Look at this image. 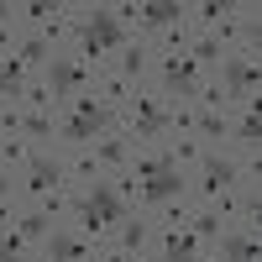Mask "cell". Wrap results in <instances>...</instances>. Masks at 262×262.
<instances>
[{
  "label": "cell",
  "mask_w": 262,
  "mask_h": 262,
  "mask_svg": "<svg viewBox=\"0 0 262 262\" xmlns=\"http://www.w3.org/2000/svg\"><path fill=\"white\" fill-rule=\"evenodd\" d=\"M100 262H137V257H131V252H121V247L111 242V247H105V252H100Z\"/></svg>",
  "instance_id": "30"
},
{
  "label": "cell",
  "mask_w": 262,
  "mask_h": 262,
  "mask_svg": "<svg viewBox=\"0 0 262 262\" xmlns=\"http://www.w3.org/2000/svg\"><path fill=\"white\" fill-rule=\"evenodd\" d=\"M152 90H158L168 105L173 100H200V63L189 58V48L184 53H152Z\"/></svg>",
  "instance_id": "4"
},
{
  "label": "cell",
  "mask_w": 262,
  "mask_h": 262,
  "mask_svg": "<svg viewBox=\"0 0 262 262\" xmlns=\"http://www.w3.org/2000/svg\"><path fill=\"white\" fill-rule=\"evenodd\" d=\"M32 158H37V147H32L27 137H6V142H0V168H6V173H11V168L27 173V163H32Z\"/></svg>",
  "instance_id": "16"
},
{
  "label": "cell",
  "mask_w": 262,
  "mask_h": 262,
  "mask_svg": "<svg viewBox=\"0 0 262 262\" xmlns=\"http://www.w3.org/2000/svg\"><path fill=\"white\" fill-rule=\"evenodd\" d=\"M194 137H215V142L231 137V116L226 111H200L194 116Z\"/></svg>",
  "instance_id": "23"
},
{
  "label": "cell",
  "mask_w": 262,
  "mask_h": 262,
  "mask_svg": "<svg viewBox=\"0 0 262 262\" xmlns=\"http://www.w3.org/2000/svg\"><path fill=\"white\" fill-rule=\"evenodd\" d=\"M27 262H53V257H48V252H42V257H27Z\"/></svg>",
  "instance_id": "33"
},
{
  "label": "cell",
  "mask_w": 262,
  "mask_h": 262,
  "mask_svg": "<svg viewBox=\"0 0 262 262\" xmlns=\"http://www.w3.org/2000/svg\"><path fill=\"white\" fill-rule=\"evenodd\" d=\"M53 189H63V163L37 152L27 163V173H21V194H27V205H32V200H42V194H53Z\"/></svg>",
  "instance_id": "8"
},
{
  "label": "cell",
  "mask_w": 262,
  "mask_h": 262,
  "mask_svg": "<svg viewBox=\"0 0 262 262\" xmlns=\"http://www.w3.org/2000/svg\"><path fill=\"white\" fill-rule=\"evenodd\" d=\"M137 262H158V257H152V252H142V257H137Z\"/></svg>",
  "instance_id": "34"
},
{
  "label": "cell",
  "mask_w": 262,
  "mask_h": 262,
  "mask_svg": "<svg viewBox=\"0 0 262 262\" xmlns=\"http://www.w3.org/2000/svg\"><path fill=\"white\" fill-rule=\"evenodd\" d=\"M11 42H16V21L6 16V21H0V58H6V48H11Z\"/></svg>",
  "instance_id": "29"
},
{
  "label": "cell",
  "mask_w": 262,
  "mask_h": 262,
  "mask_svg": "<svg viewBox=\"0 0 262 262\" xmlns=\"http://www.w3.org/2000/svg\"><path fill=\"white\" fill-rule=\"evenodd\" d=\"M111 236H116V247H121V252L142 257V252H147V236H152V221H147V215H126V221H121Z\"/></svg>",
  "instance_id": "12"
},
{
  "label": "cell",
  "mask_w": 262,
  "mask_h": 262,
  "mask_svg": "<svg viewBox=\"0 0 262 262\" xmlns=\"http://www.w3.org/2000/svg\"><path fill=\"white\" fill-rule=\"evenodd\" d=\"M200 158H205V147H200V137H173L168 147H163V163L168 168H200Z\"/></svg>",
  "instance_id": "14"
},
{
  "label": "cell",
  "mask_w": 262,
  "mask_h": 262,
  "mask_svg": "<svg viewBox=\"0 0 262 262\" xmlns=\"http://www.w3.org/2000/svg\"><path fill=\"white\" fill-rule=\"evenodd\" d=\"M6 16H11V6H0V21H6Z\"/></svg>",
  "instance_id": "35"
},
{
  "label": "cell",
  "mask_w": 262,
  "mask_h": 262,
  "mask_svg": "<svg viewBox=\"0 0 262 262\" xmlns=\"http://www.w3.org/2000/svg\"><path fill=\"white\" fill-rule=\"evenodd\" d=\"M69 37H74V53L84 63H95V69H105V58L126 48V27L116 21L111 6H90L84 16H74V32Z\"/></svg>",
  "instance_id": "2"
},
{
  "label": "cell",
  "mask_w": 262,
  "mask_h": 262,
  "mask_svg": "<svg viewBox=\"0 0 262 262\" xmlns=\"http://www.w3.org/2000/svg\"><path fill=\"white\" fill-rule=\"evenodd\" d=\"M105 126H116V111H111L95 90H84V95L69 100V111H63V121H58V137L74 142V147H84L90 137H100Z\"/></svg>",
  "instance_id": "5"
},
{
  "label": "cell",
  "mask_w": 262,
  "mask_h": 262,
  "mask_svg": "<svg viewBox=\"0 0 262 262\" xmlns=\"http://www.w3.org/2000/svg\"><path fill=\"white\" fill-rule=\"evenodd\" d=\"M189 215H194V205H189V200H168V205H158L152 226H189Z\"/></svg>",
  "instance_id": "26"
},
{
  "label": "cell",
  "mask_w": 262,
  "mask_h": 262,
  "mask_svg": "<svg viewBox=\"0 0 262 262\" xmlns=\"http://www.w3.org/2000/svg\"><path fill=\"white\" fill-rule=\"evenodd\" d=\"M16 58L21 63H27V69H42V74H48V63H53V48H48V42H42V37H21V48H16Z\"/></svg>",
  "instance_id": "19"
},
{
  "label": "cell",
  "mask_w": 262,
  "mask_h": 262,
  "mask_svg": "<svg viewBox=\"0 0 262 262\" xmlns=\"http://www.w3.org/2000/svg\"><path fill=\"white\" fill-rule=\"evenodd\" d=\"M16 231H21V242H48V236H53V221H48L42 210H21V215H16Z\"/></svg>",
  "instance_id": "17"
},
{
  "label": "cell",
  "mask_w": 262,
  "mask_h": 262,
  "mask_svg": "<svg viewBox=\"0 0 262 262\" xmlns=\"http://www.w3.org/2000/svg\"><path fill=\"white\" fill-rule=\"evenodd\" d=\"M116 126H126L131 142H158L168 131V100L152 90V84H137V90L116 105Z\"/></svg>",
  "instance_id": "3"
},
{
  "label": "cell",
  "mask_w": 262,
  "mask_h": 262,
  "mask_svg": "<svg viewBox=\"0 0 262 262\" xmlns=\"http://www.w3.org/2000/svg\"><path fill=\"white\" fill-rule=\"evenodd\" d=\"M0 262H27V242L16 226H0Z\"/></svg>",
  "instance_id": "27"
},
{
  "label": "cell",
  "mask_w": 262,
  "mask_h": 262,
  "mask_svg": "<svg viewBox=\"0 0 262 262\" xmlns=\"http://www.w3.org/2000/svg\"><path fill=\"white\" fill-rule=\"evenodd\" d=\"M221 63H226V100L231 105H252L257 100V48H236Z\"/></svg>",
  "instance_id": "6"
},
{
  "label": "cell",
  "mask_w": 262,
  "mask_h": 262,
  "mask_svg": "<svg viewBox=\"0 0 262 262\" xmlns=\"http://www.w3.org/2000/svg\"><path fill=\"white\" fill-rule=\"evenodd\" d=\"M95 158H100L105 173H126V163L137 158V147H131V137H126L121 126H105L100 137H95Z\"/></svg>",
  "instance_id": "10"
},
{
  "label": "cell",
  "mask_w": 262,
  "mask_h": 262,
  "mask_svg": "<svg viewBox=\"0 0 262 262\" xmlns=\"http://www.w3.org/2000/svg\"><path fill=\"white\" fill-rule=\"evenodd\" d=\"M69 215H74V226H79L84 242H105V236H111L131 210L121 205V194L111 189V173H105V179L84 184L79 194H69Z\"/></svg>",
  "instance_id": "1"
},
{
  "label": "cell",
  "mask_w": 262,
  "mask_h": 262,
  "mask_svg": "<svg viewBox=\"0 0 262 262\" xmlns=\"http://www.w3.org/2000/svg\"><path fill=\"white\" fill-rule=\"evenodd\" d=\"M236 179H242V168H236L231 158H200V168H194V194L210 205L215 194H226V189H236Z\"/></svg>",
  "instance_id": "7"
},
{
  "label": "cell",
  "mask_w": 262,
  "mask_h": 262,
  "mask_svg": "<svg viewBox=\"0 0 262 262\" xmlns=\"http://www.w3.org/2000/svg\"><path fill=\"white\" fill-rule=\"evenodd\" d=\"M48 257L53 262H95V242H84L79 231H53L48 236Z\"/></svg>",
  "instance_id": "11"
},
{
  "label": "cell",
  "mask_w": 262,
  "mask_h": 262,
  "mask_svg": "<svg viewBox=\"0 0 262 262\" xmlns=\"http://www.w3.org/2000/svg\"><path fill=\"white\" fill-rule=\"evenodd\" d=\"M189 6H179V0H152V6H142V27L147 32H168V27H184Z\"/></svg>",
  "instance_id": "13"
},
{
  "label": "cell",
  "mask_w": 262,
  "mask_h": 262,
  "mask_svg": "<svg viewBox=\"0 0 262 262\" xmlns=\"http://www.w3.org/2000/svg\"><path fill=\"white\" fill-rule=\"evenodd\" d=\"M226 16H231V6H226V0H200V6H189V21H194L200 32H210L215 21H226Z\"/></svg>",
  "instance_id": "22"
},
{
  "label": "cell",
  "mask_w": 262,
  "mask_h": 262,
  "mask_svg": "<svg viewBox=\"0 0 262 262\" xmlns=\"http://www.w3.org/2000/svg\"><path fill=\"white\" fill-rule=\"evenodd\" d=\"M21 74H27V63H21L16 53H6V58H0V100L21 95Z\"/></svg>",
  "instance_id": "20"
},
{
  "label": "cell",
  "mask_w": 262,
  "mask_h": 262,
  "mask_svg": "<svg viewBox=\"0 0 262 262\" xmlns=\"http://www.w3.org/2000/svg\"><path fill=\"white\" fill-rule=\"evenodd\" d=\"M147 69H152V53H147V48H121L111 74H116V79H126V84H142V74H147Z\"/></svg>",
  "instance_id": "15"
},
{
  "label": "cell",
  "mask_w": 262,
  "mask_h": 262,
  "mask_svg": "<svg viewBox=\"0 0 262 262\" xmlns=\"http://www.w3.org/2000/svg\"><path fill=\"white\" fill-rule=\"evenodd\" d=\"M63 179L95 184V179H105V168H100V158H95V152H74V163H63Z\"/></svg>",
  "instance_id": "18"
},
{
  "label": "cell",
  "mask_w": 262,
  "mask_h": 262,
  "mask_svg": "<svg viewBox=\"0 0 262 262\" xmlns=\"http://www.w3.org/2000/svg\"><path fill=\"white\" fill-rule=\"evenodd\" d=\"M137 184H142V189H137V200H142V205H152V210L189 194V179H184L179 168H163V173H152V179H137Z\"/></svg>",
  "instance_id": "9"
},
{
  "label": "cell",
  "mask_w": 262,
  "mask_h": 262,
  "mask_svg": "<svg viewBox=\"0 0 262 262\" xmlns=\"http://www.w3.org/2000/svg\"><path fill=\"white\" fill-rule=\"evenodd\" d=\"M189 58L200 63V69H215V63H221L226 53H221V42H215V37H205V32H194V37H189Z\"/></svg>",
  "instance_id": "21"
},
{
  "label": "cell",
  "mask_w": 262,
  "mask_h": 262,
  "mask_svg": "<svg viewBox=\"0 0 262 262\" xmlns=\"http://www.w3.org/2000/svg\"><path fill=\"white\" fill-rule=\"evenodd\" d=\"M53 131H58V121L48 111H27V116H21V137H27V142H42V137H53Z\"/></svg>",
  "instance_id": "25"
},
{
  "label": "cell",
  "mask_w": 262,
  "mask_h": 262,
  "mask_svg": "<svg viewBox=\"0 0 262 262\" xmlns=\"http://www.w3.org/2000/svg\"><path fill=\"white\" fill-rule=\"evenodd\" d=\"M6 194H11V173L0 168V200H6Z\"/></svg>",
  "instance_id": "32"
},
{
  "label": "cell",
  "mask_w": 262,
  "mask_h": 262,
  "mask_svg": "<svg viewBox=\"0 0 262 262\" xmlns=\"http://www.w3.org/2000/svg\"><path fill=\"white\" fill-rule=\"evenodd\" d=\"M0 131H21V111H11V105H0Z\"/></svg>",
  "instance_id": "28"
},
{
  "label": "cell",
  "mask_w": 262,
  "mask_h": 262,
  "mask_svg": "<svg viewBox=\"0 0 262 262\" xmlns=\"http://www.w3.org/2000/svg\"><path fill=\"white\" fill-rule=\"evenodd\" d=\"M226 262H257V231L226 236Z\"/></svg>",
  "instance_id": "24"
},
{
  "label": "cell",
  "mask_w": 262,
  "mask_h": 262,
  "mask_svg": "<svg viewBox=\"0 0 262 262\" xmlns=\"http://www.w3.org/2000/svg\"><path fill=\"white\" fill-rule=\"evenodd\" d=\"M0 226H16V205H11V194L0 200Z\"/></svg>",
  "instance_id": "31"
}]
</instances>
